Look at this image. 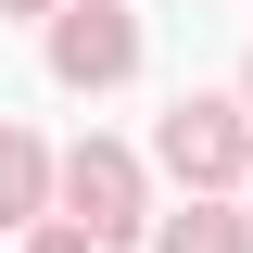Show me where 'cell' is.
<instances>
[{
	"mask_svg": "<svg viewBox=\"0 0 253 253\" xmlns=\"http://www.w3.org/2000/svg\"><path fill=\"white\" fill-rule=\"evenodd\" d=\"M26 203H38V139L0 126V215H26Z\"/></svg>",
	"mask_w": 253,
	"mask_h": 253,
	"instance_id": "obj_4",
	"label": "cell"
},
{
	"mask_svg": "<svg viewBox=\"0 0 253 253\" xmlns=\"http://www.w3.org/2000/svg\"><path fill=\"white\" fill-rule=\"evenodd\" d=\"M63 190H76V228H89V241H126V228H139V165L101 152V139L63 165Z\"/></svg>",
	"mask_w": 253,
	"mask_h": 253,
	"instance_id": "obj_1",
	"label": "cell"
},
{
	"mask_svg": "<svg viewBox=\"0 0 253 253\" xmlns=\"http://www.w3.org/2000/svg\"><path fill=\"white\" fill-rule=\"evenodd\" d=\"M165 253H241V215H215V203H203V215L165 228Z\"/></svg>",
	"mask_w": 253,
	"mask_h": 253,
	"instance_id": "obj_5",
	"label": "cell"
},
{
	"mask_svg": "<svg viewBox=\"0 0 253 253\" xmlns=\"http://www.w3.org/2000/svg\"><path fill=\"white\" fill-rule=\"evenodd\" d=\"M51 63L76 76V89H101V76H126V63H139V26H126L114 0H89V13H63V38H51Z\"/></svg>",
	"mask_w": 253,
	"mask_h": 253,
	"instance_id": "obj_2",
	"label": "cell"
},
{
	"mask_svg": "<svg viewBox=\"0 0 253 253\" xmlns=\"http://www.w3.org/2000/svg\"><path fill=\"white\" fill-rule=\"evenodd\" d=\"M38 253H89V228H38Z\"/></svg>",
	"mask_w": 253,
	"mask_h": 253,
	"instance_id": "obj_6",
	"label": "cell"
},
{
	"mask_svg": "<svg viewBox=\"0 0 253 253\" xmlns=\"http://www.w3.org/2000/svg\"><path fill=\"white\" fill-rule=\"evenodd\" d=\"M26 13H38V0H26Z\"/></svg>",
	"mask_w": 253,
	"mask_h": 253,
	"instance_id": "obj_7",
	"label": "cell"
},
{
	"mask_svg": "<svg viewBox=\"0 0 253 253\" xmlns=\"http://www.w3.org/2000/svg\"><path fill=\"white\" fill-rule=\"evenodd\" d=\"M165 165H177V177H228V165H241L228 101H177V114H165Z\"/></svg>",
	"mask_w": 253,
	"mask_h": 253,
	"instance_id": "obj_3",
	"label": "cell"
}]
</instances>
